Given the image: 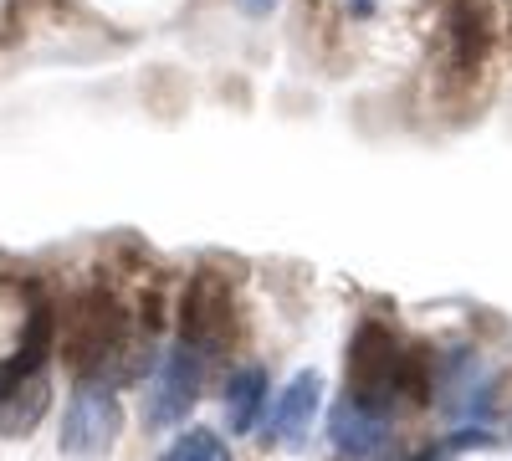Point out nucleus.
<instances>
[{"instance_id":"nucleus-1","label":"nucleus","mask_w":512,"mask_h":461,"mask_svg":"<svg viewBox=\"0 0 512 461\" xmlns=\"http://www.w3.org/2000/svg\"><path fill=\"white\" fill-rule=\"evenodd\" d=\"M62 359L67 369L77 374V380H103L113 364L134 349V339H128V313L118 308V298H108V292H88V298H77L62 318ZM123 374H134L123 359Z\"/></svg>"},{"instance_id":"nucleus-2","label":"nucleus","mask_w":512,"mask_h":461,"mask_svg":"<svg viewBox=\"0 0 512 461\" xmlns=\"http://www.w3.org/2000/svg\"><path fill=\"white\" fill-rule=\"evenodd\" d=\"M123 436V405L113 395V385L103 380H82V390L72 395L67 415H62V456H77V461H98L118 446Z\"/></svg>"},{"instance_id":"nucleus-3","label":"nucleus","mask_w":512,"mask_h":461,"mask_svg":"<svg viewBox=\"0 0 512 461\" xmlns=\"http://www.w3.org/2000/svg\"><path fill=\"white\" fill-rule=\"evenodd\" d=\"M349 395L354 400H369V405H390V395L400 390L405 380V354H400V339L384 323H359L354 344H349Z\"/></svg>"},{"instance_id":"nucleus-4","label":"nucleus","mask_w":512,"mask_h":461,"mask_svg":"<svg viewBox=\"0 0 512 461\" xmlns=\"http://www.w3.org/2000/svg\"><path fill=\"white\" fill-rule=\"evenodd\" d=\"M231 328V287L216 272H195L180 298V344L195 354H216Z\"/></svg>"},{"instance_id":"nucleus-5","label":"nucleus","mask_w":512,"mask_h":461,"mask_svg":"<svg viewBox=\"0 0 512 461\" xmlns=\"http://www.w3.org/2000/svg\"><path fill=\"white\" fill-rule=\"evenodd\" d=\"M328 441H333L338 461H384L395 446V431H390V415L379 405L344 395L328 415Z\"/></svg>"},{"instance_id":"nucleus-6","label":"nucleus","mask_w":512,"mask_h":461,"mask_svg":"<svg viewBox=\"0 0 512 461\" xmlns=\"http://www.w3.org/2000/svg\"><path fill=\"white\" fill-rule=\"evenodd\" d=\"M200 354L195 349H175L164 364H159V374H154V385H149V400H144V421H149V431H169V426H180L185 415L195 410V400H200Z\"/></svg>"},{"instance_id":"nucleus-7","label":"nucleus","mask_w":512,"mask_h":461,"mask_svg":"<svg viewBox=\"0 0 512 461\" xmlns=\"http://www.w3.org/2000/svg\"><path fill=\"white\" fill-rule=\"evenodd\" d=\"M318 405H323V380L313 369H303L297 380L282 390L277 410H272V441L277 446H303L313 421H318Z\"/></svg>"},{"instance_id":"nucleus-8","label":"nucleus","mask_w":512,"mask_h":461,"mask_svg":"<svg viewBox=\"0 0 512 461\" xmlns=\"http://www.w3.org/2000/svg\"><path fill=\"white\" fill-rule=\"evenodd\" d=\"M446 52H451V67L472 72L487 62L492 52V16L487 6H477V0H456L451 16H446Z\"/></svg>"},{"instance_id":"nucleus-9","label":"nucleus","mask_w":512,"mask_h":461,"mask_svg":"<svg viewBox=\"0 0 512 461\" xmlns=\"http://www.w3.org/2000/svg\"><path fill=\"white\" fill-rule=\"evenodd\" d=\"M52 344H57V313L47 303H36L26 318V333H21V349L0 364V395L16 390L21 380H31V374H41V364L52 359Z\"/></svg>"},{"instance_id":"nucleus-10","label":"nucleus","mask_w":512,"mask_h":461,"mask_svg":"<svg viewBox=\"0 0 512 461\" xmlns=\"http://www.w3.org/2000/svg\"><path fill=\"white\" fill-rule=\"evenodd\" d=\"M47 410H52V385H47V374H31V380H21L16 390L0 395V436L6 441L31 436L47 421Z\"/></svg>"},{"instance_id":"nucleus-11","label":"nucleus","mask_w":512,"mask_h":461,"mask_svg":"<svg viewBox=\"0 0 512 461\" xmlns=\"http://www.w3.org/2000/svg\"><path fill=\"white\" fill-rule=\"evenodd\" d=\"M262 405H267V369H236L231 385H226V421L231 431H256L262 421Z\"/></svg>"},{"instance_id":"nucleus-12","label":"nucleus","mask_w":512,"mask_h":461,"mask_svg":"<svg viewBox=\"0 0 512 461\" xmlns=\"http://www.w3.org/2000/svg\"><path fill=\"white\" fill-rule=\"evenodd\" d=\"M159 461H231V451H226V441H221L216 431L195 426V431H185L175 446H169Z\"/></svg>"},{"instance_id":"nucleus-13","label":"nucleus","mask_w":512,"mask_h":461,"mask_svg":"<svg viewBox=\"0 0 512 461\" xmlns=\"http://www.w3.org/2000/svg\"><path fill=\"white\" fill-rule=\"evenodd\" d=\"M236 6H241V16L262 21V16H272V11H277V0H236Z\"/></svg>"},{"instance_id":"nucleus-14","label":"nucleus","mask_w":512,"mask_h":461,"mask_svg":"<svg viewBox=\"0 0 512 461\" xmlns=\"http://www.w3.org/2000/svg\"><path fill=\"white\" fill-rule=\"evenodd\" d=\"M415 461H436V456H415Z\"/></svg>"}]
</instances>
